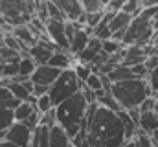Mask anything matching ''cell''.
I'll return each instance as SVG.
<instances>
[{"label": "cell", "mask_w": 158, "mask_h": 147, "mask_svg": "<svg viewBox=\"0 0 158 147\" xmlns=\"http://www.w3.org/2000/svg\"><path fill=\"white\" fill-rule=\"evenodd\" d=\"M156 147H158V145H156Z\"/></svg>", "instance_id": "60d3db41"}, {"label": "cell", "mask_w": 158, "mask_h": 147, "mask_svg": "<svg viewBox=\"0 0 158 147\" xmlns=\"http://www.w3.org/2000/svg\"><path fill=\"white\" fill-rule=\"evenodd\" d=\"M125 142L127 136L119 116L98 105L86 131V147H123Z\"/></svg>", "instance_id": "6da1fadb"}, {"label": "cell", "mask_w": 158, "mask_h": 147, "mask_svg": "<svg viewBox=\"0 0 158 147\" xmlns=\"http://www.w3.org/2000/svg\"><path fill=\"white\" fill-rule=\"evenodd\" d=\"M88 112V103L83 96V92L76 94L74 98L63 101L61 105L55 107V116H57V125L66 131L70 140L77 138L83 132V121Z\"/></svg>", "instance_id": "7a4b0ae2"}, {"label": "cell", "mask_w": 158, "mask_h": 147, "mask_svg": "<svg viewBox=\"0 0 158 147\" xmlns=\"http://www.w3.org/2000/svg\"><path fill=\"white\" fill-rule=\"evenodd\" d=\"M147 83H149V86H151V90H153V92H158V68L149 74Z\"/></svg>", "instance_id": "836d02e7"}, {"label": "cell", "mask_w": 158, "mask_h": 147, "mask_svg": "<svg viewBox=\"0 0 158 147\" xmlns=\"http://www.w3.org/2000/svg\"><path fill=\"white\" fill-rule=\"evenodd\" d=\"M98 105H101V107H105V109L112 110V112H121V105H119L118 101L114 99V96L112 94H105V96H101V98H98Z\"/></svg>", "instance_id": "7402d4cb"}, {"label": "cell", "mask_w": 158, "mask_h": 147, "mask_svg": "<svg viewBox=\"0 0 158 147\" xmlns=\"http://www.w3.org/2000/svg\"><path fill=\"white\" fill-rule=\"evenodd\" d=\"M64 24H66V22L48 20V22H46V35H48V39H50L59 50H63V52H70V40L66 39Z\"/></svg>", "instance_id": "5b68a950"}, {"label": "cell", "mask_w": 158, "mask_h": 147, "mask_svg": "<svg viewBox=\"0 0 158 147\" xmlns=\"http://www.w3.org/2000/svg\"><path fill=\"white\" fill-rule=\"evenodd\" d=\"M7 88H9V92H11V96L15 98V99H19V101H22V103H26V101H30V98L33 96L22 83H15V81H9V85H7Z\"/></svg>", "instance_id": "ac0fdd59"}, {"label": "cell", "mask_w": 158, "mask_h": 147, "mask_svg": "<svg viewBox=\"0 0 158 147\" xmlns=\"http://www.w3.org/2000/svg\"><path fill=\"white\" fill-rule=\"evenodd\" d=\"M105 4L107 2H99V0H83V9L85 13H99L105 11Z\"/></svg>", "instance_id": "4316f807"}, {"label": "cell", "mask_w": 158, "mask_h": 147, "mask_svg": "<svg viewBox=\"0 0 158 147\" xmlns=\"http://www.w3.org/2000/svg\"><path fill=\"white\" fill-rule=\"evenodd\" d=\"M28 55L37 63V66H42V65H48V63H50V59H52L53 52H50L48 48L40 46L39 42H37L35 46H31V48L28 50Z\"/></svg>", "instance_id": "4fadbf2b"}, {"label": "cell", "mask_w": 158, "mask_h": 147, "mask_svg": "<svg viewBox=\"0 0 158 147\" xmlns=\"http://www.w3.org/2000/svg\"><path fill=\"white\" fill-rule=\"evenodd\" d=\"M94 37V30L92 28H85V30H79L76 37L72 39V42H70V53L74 55V57H77L79 53H83L85 50H86V46H88V42H90V39Z\"/></svg>", "instance_id": "9c48e42d"}, {"label": "cell", "mask_w": 158, "mask_h": 147, "mask_svg": "<svg viewBox=\"0 0 158 147\" xmlns=\"http://www.w3.org/2000/svg\"><path fill=\"white\" fill-rule=\"evenodd\" d=\"M61 70L50 66V65H42V66H37L35 74L31 75V83L33 85H42V86H52L59 77H61Z\"/></svg>", "instance_id": "52a82bcc"}, {"label": "cell", "mask_w": 158, "mask_h": 147, "mask_svg": "<svg viewBox=\"0 0 158 147\" xmlns=\"http://www.w3.org/2000/svg\"><path fill=\"white\" fill-rule=\"evenodd\" d=\"M64 32H66V39L72 42V39H74V37H76V33H77V30H76L74 22H66V24H64Z\"/></svg>", "instance_id": "d590c367"}, {"label": "cell", "mask_w": 158, "mask_h": 147, "mask_svg": "<svg viewBox=\"0 0 158 147\" xmlns=\"http://www.w3.org/2000/svg\"><path fill=\"white\" fill-rule=\"evenodd\" d=\"M50 147H72V140L63 127L55 125L50 131Z\"/></svg>", "instance_id": "7c38bea8"}, {"label": "cell", "mask_w": 158, "mask_h": 147, "mask_svg": "<svg viewBox=\"0 0 158 147\" xmlns=\"http://www.w3.org/2000/svg\"><path fill=\"white\" fill-rule=\"evenodd\" d=\"M46 94H50V86L35 85V88H33V96H35V98H42V96H46Z\"/></svg>", "instance_id": "8d00e7d4"}, {"label": "cell", "mask_w": 158, "mask_h": 147, "mask_svg": "<svg viewBox=\"0 0 158 147\" xmlns=\"http://www.w3.org/2000/svg\"><path fill=\"white\" fill-rule=\"evenodd\" d=\"M110 94L121 105L123 110L140 109V105L153 96V90L147 83V79H131L123 83H114Z\"/></svg>", "instance_id": "3957f363"}, {"label": "cell", "mask_w": 158, "mask_h": 147, "mask_svg": "<svg viewBox=\"0 0 158 147\" xmlns=\"http://www.w3.org/2000/svg\"><path fill=\"white\" fill-rule=\"evenodd\" d=\"M125 50V46L121 44V42H116V40H105L103 42V53H107L109 57H112V55H116V53H121Z\"/></svg>", "instance_id": "484cf974"}, {"label": "cell", "mask_w": 158, "mask_h": 147, "mask_svg": "<svg viewBox=\"0 0 158 147\" xmlns=\"http://www.w3.org/2000/svg\"><path fill=\"white\" fill-rule=\"evenodd\" d=\"M7 99H13V96H11L7 86H2L0 88V101H7Z\"/></svg>", "instance_id": "74e56055"}, {"label": "cell", "mask_w": 158, "mask_h": 147, "mask_svg": "<svg viewBox=\"0 0 158 147\" xmlns=\"http://www.w3.org/2000/svg\"><path fill=\"white\" fill-rule=\"evenodd\" d=\"M118 116H119V120H121V123H123L127 142L134 140V138H136V134H138V131H140V127L132 121V118L129 116V112H127V110H121V112H118Z\"/></svg>", "instance_id": "9a60e30c"}, {"label": "cell", "mask_w": 158, "mask_h": 147, "mask_svg": "<svg viewBox=\"0 0 158 147\" xmlns=\"http://www.w3.org/2000/svg\"><path fill=\"white\" fill-rule=\"evenodd\" d=\"M155 110V98H147L142 105H140V112H153Z\"/></svg>", "instance_id": "e575fe53"}, {"label": "cell", "mask_w": 158, "mask_h": 147, "mask_svg": "<svg viewBox=\"0 0 158 147\" xmlns=\"http://www.w3.org/2000/svg\"><path fill=\"white\" fill-rule=\"evenodd\" d=\"M40 125H42V127H48V129H53V127L57 125L55 109L52 110V112H48V114H42V118H40Z\"/></svg>", "instance_id": "4dcf8cb0"}, {"label": "cell", "mask_w": 158, "mask_h": 147, "mask_svg": "<svg viewBox=\"0 0 158 147\" xmlns=\"http://www.w3.org/2000/svg\"><path fill=\"white\" fill-rule=\"evenodd\" d=\"M134 142H136L138 147H155V142H153L151 134H147V132H143V131H138Z\"/></svg>", "instance_id": "f546056e"}, {"label": "cell", "mask_w": 158, "mask_h": 147, "mask_svg": "<svg viewBox=\"0 0 158 147\" xmlns=\"http://www.w3.org/2000/svg\"><path fill=\"white\" fill-rule=\"evenodd\" d=\"M33 112H37V109H35L31 103H28V101H26V103H20V107L13 112V114H15V121L24 123V121H26V120L33 114Z\"/></svg>", "instance_id": "44dd1931"}, {"label": "cell", "mask_w": 158, "mask_h": 147, "mask_svg": "<svg viewBox=\"0 0 158 147\" xmlns=\"http://www.w3.org/2000/svg\"><path fill=\"white\" fill-rule=\"evenodd\" d=\"M46 6H48V15H50V20H57V22H68L66 20V17H64V13L59 9V6L55 4V0H48L46 2Z\"/></svg>", "instance_id": "603a6c76"}, {"label": "cell", "mask_w": 158, "mask_h": 147, "mask_svg": "<svg viewBox=\"0 0 158 147\" xmlns=\"http://www.w3.org/2000/svg\"><path fill=\"white\" fill-rule=\"evenodd\" d=\"M83 88H85V83H81L76 70L70 68V70H64L61 74V77L50 86V98H52L53 105L57 107L63 101H66V99L74 98L76 94H79Z\"/></svg>", "instance_id": "277c9868"}, {"label": "cell", "mask_w": 158, "mask_h": 147, "mask_svg": "<svg viewBox=\"0 0 158 147\" xmlns=\"http://www.w3.org/2000/svg\"><path fill=\"white\" fill-rule=\"evenodd\" d=\"M6 140L15 144L19 147H31V140H33V131L28 129L24 123L15 121L11 125V129L6 132Z\"/></svg>", "instance_id": "8992f818"}, {"label": "cell", "mask_w": 158, "mask_h": 147, "mask_svg": "<svg viewBox=\"0 0 158 147\" xmlns=\"http://www.w3.org/2000/svg\"><path fill=\"white\" fill-rule=\"evenodd\" d=\"M0 59H2L4 63H20L22 53H20V52H15V50H11V48L0 46Z\"/></svg>", "instance_id": "cb8c5ba5"}, {"label": "cell", "mask_w": 158, "mask_h": 147, "mask_svg": "<svg viewBox=\"0 0 158 147\" xmlns=\"http://www.w3.org/2000/svg\"><path fill=\"white\" fill-rule=\"evenodd\" d=\"M74 55L70 53V52H63V50H59V52H55L53 55H52V59H50V66H53V68H57V70H61V72H64V70H70V68H74L76 66V63H74Z\"/></svg>", "instance_id": "30bf717a"}, {"label": "cell", "mask_w": 158, "mask_h": 147, "mask_svg": "<svg viewBox=\"0 0 158 147\" xmlns=\"http://www.w3.org/2000/svg\"><path fill=\"white\" fill-rule=\"evenodd\" d=\"M37 70V63L28 55V53H22V59H20V77H28V79H31V75L35 74Z\"/></svg>", "instance_id": "ffe728a7"}, {"label": "cell", "mask_w": 158, "mask_h": 147, "mask_svg": "<svg viewBox=\"0 0 158 147\" xmlns=\"http://www.w3.org/2000/svg\"><path fill=\"white\" fill-rule=\"evenodd\" d=\"M123 147H136V142L134 140H131V142H125V145Z\"/></svg>", "instance_id": "ab89813d"}, {"label": "cell", "mask_w": 158, "mask_h": 147, "mask_svg": "<svg viewBox=\"0 0 158 147\" xmlns=\"http://www.w3.org/2000/svg\"><path fill=\"white\" fill-rule=\"evenodd\" d=\"M40 118H42V116H40L39 112H33V114H31V116H30V118L24 121V125L35 132V131H37V129L40 127Z\"/></svg>", "instance_id": "1f68e13d"}, {"label": "cell", "mask_w": 158, "mask_h": 147, "mask_svg": "<svg viewBox=\"0 0 158 147\" xmlns=\"http://www.w3.org/2000/svg\"><path fill=\"white\" fill-rule=\"evenodd\" d=\"M107 77L110 79V83H112V85H114V83H123V81L136 79V77H134V74H132V70H131V68H127V66H123V65L116 66V68L109 74Z\"/></svg>", "instance_id": "2e32d148"}, {"label": "cell", "mask_w": 158, "mask_h": 147, "mask_svg": "<svg viewBox=\"0 0 158 147\" xmlns=\"http://www.w3.org/2000/svg\"><path fill=\"white\" fill-rule=\"evenodd\" d=\"M13 123H15L13 110H0V132H7Z\"/></svg>", "instance_id": "d4e9b609"}, {"label": "cell", "mask_w": 158, "mask_h": 147, "mask_svg": "<svg viewBox=\"0 0 158 147\" xmlns=\"http://www.w3.org/2000/svg\"><path fill=\"white\" fill-rule=\"evenodd\" d=\"M74 70H76V74H77L79 81L81 83H86L88 81V77L92 75V68H90V65H83V63H76V66H74Z\"/></svg>", "instance_id": "83f0119b"}, {"label": "cell", "mask_w": 158, "mask_h": 147, "mask_svg": "<svg viewBox=\"0 0 158 147\" xmlns=\"http://www.w3.org/2000/svg\"><path fill=\"white\" fill-rule=\"evenodd\" d=\"M13 37H17L24 46H28V48H31V46H35L37 42H39V39L37 35L31 32V28L28 26V24H22V26H17L15 30H13Z\"/></svg>", "instance_id": "8fae6325"}, {"label": "cell", "mask_w": 158, "mask_h": 147, "mask_svg": "<svg viewBox=\"0 0 158 147\" xmlns=\"http://www.w3.org/2000/svg\"><path fill=\"white\" fill-rule=\"evenodd\" d=\"M131 22H132V17L131 15H127V13H123V11H119L114 15V19H112V22H110V32H112V35L116 33V32H121V30H129V26H131Z\"/></svg>", "instance_id": "e0dca14e"}, {"label": "cell", "mask_w": 158, "mask_h": 147, "mask_svg": "<svg viewBox=\"0 0 158 147\" xmlns=\"http://www.w3.org/2000/svg\"><path fill=\"white\" fill-rule=\"evenodd\" d=\"M50 131L48 127H42L33 132V140H31V147H50Z\"/></svg>", "instance_id": "d6986e66"}, {"label": "cell", "mask_w": 158, "mask_h": 147, "mask_svg": "<svg viewBox=\"0 0 158 147\" xmlns=\"http://www.w3.org/2000/svg\"><path fill=\"white\" fill-rule=\"evenodd\" d=\"M85 86H86V88H90V90H94V92L103 90V81H101V75H99V74H92V75L88 77V81L85 83Z\"/></svg>", "instance_id": "f1b7e54d"}, {"label": "cell", "mask_w": 158, "mask_h": 147, "mask_svg": "<svg viewBox=\"0 0 158 147\" xmlns=\"http://www.w3.org/2000/svg\"><path fill=\"white\" fill-rule=\"evenodd\" d=\"M123 0H116V2H107L105 4V11H109V13H119L121 9H123Z\"/></svg>", "instance_id": "d6a6232c"}, {"label": "cell", "mask_w": 158, "mask_h": 147, "mask_svg": "<svg viewBox=\"0 0 158 147\" xmlns=\"http://www.w3.org/2000/svg\"><path fill=\"white\" fill-rule=\"evenodd\" d=\"M140 131L147 132V134H155L158 131V114L156 112H142L140 118Z\"/></svg>", "instance_id": "5bb4252c"}, {"label": "cell", "mask_w": 158, "mask_h": 147, "mask_svg": "<svg viewBox=\"0 0 158 147\" xmlns=\"http://www.w3.org/2000/svg\"><path fill=\"white\" fill-rule=\"evenodd\" d=\"M55 4L64 13V17H66L68 22H79V19L85 15L83 2H76V0H55Z\"/></svg>", "instance_id": "ba28073f"}, {"label": "cell", "mask_w": 158, "mask_h": 147, "mask_svg": "<svg viewBox=\"0 0 158 147\" xmlns=\"http://www.w3.org/2000/svg\"><path fill=\"white\" fill-rule=\"evenodd\" d=\"M0 147H19V145H15V144H11V142L4 140V142H0Z\"/></svg>", "instance_id": "f35d334b"}]
</instances>
